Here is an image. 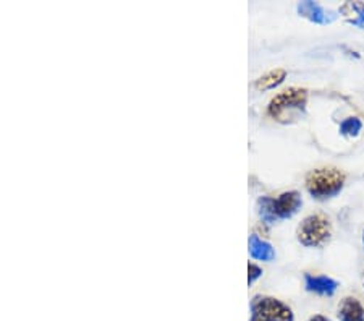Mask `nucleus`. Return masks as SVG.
<instances>
[{
    "label": "nucleus",
    "mask_w": 364,
    "mask_h": 321,
    "mask_svg": "<svg viewBox=\"0 0 364 321\" xmlns=\"http://www.w3.org/2000/svg\"><path fill=\"white\" fill-rule=\"evenodd\" d=\"M303 200L298 191H284L279 196H261L257 200V214L267 224H274L280 219H289L298 213Z\"/></svg>",
    "instance_id": "obj_1"
},
{
    "label": "nucleus",
    "mask_w": 364,
    "mask_h": 321,
    "mask_svg": "<svg viewBox=\"0 0 364 321\" xmlns=\"http://www.w3.org/2000/svg\"><path fill=\"white\" fill-rule=\"evenodd\" d=\"M345 174L336 167L314 169L306 175V190L316 200H328L342 191Z\"/></svg>",
    "instance_id": "obj_2"
},
{
    "label": "nucleus",
    "mask_w": 364,
    "mask_h": 321,
    "mask_svg": "<svg viewBox=\"0 0 364 321\" xmlns=\"http://www.w3.org/2000/svg\"><path fill=\"white\" fill-rule=\"evenodd\" d=\"M308 102V91L304 88H289L279 93L269 102L267 114L279 122H289L295 119V115L304 112Z\"/></svg>",
    "instance_id": "obj_3"
},
{
    "label": "nucleus",
    "mask_w": 364,
    "mask_h": 321,
    "mask_svg": "<svg viewBox=\"0 0 364 321\" xmlns=\"http://www.w3.org/2000/svg\"><path fill=\"white\" fill-rule=\"evenodd\" d=\"M332 236V224L324 214H311L296 229L298 242L304 247H322Z\"/></svg>",
    "instance_id": "obj_4"
},
{
    "label": "nucleus",
    "mask_w": 364,
    "mask_h": 321,
    "mask_svg": "<svg viewBox=\"0 0 364 321\" xmlns=\"http://www.w3.org/2000/svg\"><path fill=\"white\" fill-rule=\"evenodd\" d=\"M250 321H295L291 308L275 297L256 295L250 305Z\"/></svg>",
    "instance_id": "obj_5"
},
{
    "label": "nucleus",
    "mask_w": 364,
    "mask_h": 321,
    "mask_svg": "<svg viewBox=\"0 0 364 321\" xmlns=\"http://www.w3.org/2000/svg\"><path fill=\"white\" fill-rule=\"evenodd\" d=\"M304 288L313 294L332 297L338 289V283L326 274H304Z\"/></svg>",
    "instance_id": "obj_6"
},
{
    "label": "nucleus",
    "mask_w": 364,
    "mask_h": 321,
    "mask_svg": "<svg viewBox=\"0 0 364 321\" xmlns=\"http://www.w3.org/2000/svg\"><path fill=\"white\" fill-rule=\"evenodd\" d=\"M299 15H303L304 19L311 20L313 23H319V25H326V23H332L337 19V15H333L332 11L326 10L316 2H301L298 4Z\"/></svg>",
    "instance_id": "obj_7"
},
{
    "label": "nucleus",
    "mask_w": 364,
    "mask_h": 321,
    "mask_svg": "<svg viewBox=\"0 0 364 321\" xmlns=\"http://www.w3.org/2000/svg\"><path fill=\"white\" fill-rule=\"evenodd\" d=\"M337 317L340 321H364V305L356 297H345L338 305Z\"/></svg>",
    "instance_id": "obj_8"
},
{
    "label": "nucleus",
    "mask_w": 364,
    "mask_h": 321,
    "mask_svg": "<svg viewBox=\"0 0 364 321\" xmlns=\"http://www.w3.org/2000/svg\"><path fill=\"white\" fill-rule=\"evenodd\" d=\"M248 250H250V255L252 256L255 260H259V261H272L275 258V250L272 248V245L262 241L259 236H256V233H252L248 238Z\"/></svg>",
    "instance_id": "obj_9"
},
{
    "label": "nucleus",
    "mask_w": 364,
    "mask_h": 321,
    "mask_svg": "<svg viewBox=\"0 0 364 321\" xmlns=\"http://www.w3.org/2000/svg\"><path fill=\"white\" fill-rule=\"evenodd\" d=\"M340 14H343L350 25L364 29V4L346 2L342 5V9H340Z\"/></svg>",
    "instance_id": "obj_10"
},
{
    "label": "nucleus",
    "mask_w": 364,
    "mask_h": 321,
    "mask_svg": "<svg viewBox=\"0 0 364 321\" xmlns=\"http://www.w3.org/2000/svg\"><path fill=\"white\" fill-rule=\"evenodd\" d=\"M287 78V72L284 68H275L267 72L266 75H262L261 78L256 80V88L259 91H266V90H272V88L279 86L280 83H284V80Z\"/></svg>",
    "instance_id": "obj_11"
},
{
    "label": "nucleus",
    "mask_w": 364,
    "mask_h": 321,
    "mask_svg": "<svg viewBox=\"0 0 364 321\" xmlns=\"http://www.w3.org/2000/svg\"><path fill=\"white\" fill-rule=\"evenodd\" d=\"M363 122L358 117H346V119L340 124V133L343 137H356L361 132Z\"/></svg>",
    "instance_id": "obj_12"
},
{
    "label": "nucleus",
    "mask_w": 364,
    "mask_h": 321,
    "mask_svg": "<svg viewBox=\"0 0 364 321\" xmlns=\"http://www.w3.org/2000/svg\"><path fill=\"white\" fill-rule=\"evenodd\" d=\"M262 276V270L259 266L256 265V263L250 261L248 263V284H252L256 281V279H259Z\"/></svg>",
    "instance_id": "obj_13"
},
{
    "label": "nucleus",
    "mask_w": 364,
    "mask_h": 321,
    "mask_svg": "<svg viewBox=\"0 0 364 321\" xmlns=\"http://www.w3.org/2000/svg\"><path fill=\"white\" fill-rule=\"evenodd\" d=\"M308 321H332V320L328 318V317H326V315L318 313V315H313V317H311Z\"/></svg>",
    "instance_id": "obj_14"
},
{
    "label": "nucleus",
    "mask_w": 364,
    "mask_h": 321,
    "mask_svg": "<svg viewBox=\"0 0 364 321\" xmlns=\"http://www.w3.org/2000/svg\"><path fill=\"white\" fill-rule=\"evenodd\" d=\"M363 245H364V231H363Z\"/></svg>",
    "instance_id": "obj_15"
},
{
    "label": "nucleus",
    "mask_w": 364,
    "mask_h": 321,
    "mask_svg": "<svg viewBox=\"0 0 364 321\" xmlns=\"http://www.w3.org/2000/svg\"><path fill=\"white\" fill-rule=\"evenodd\" d=\"M363 283H364V271H363Z\"/></svg>",
    "instance_id": "obj_16"
}]
</instances>
